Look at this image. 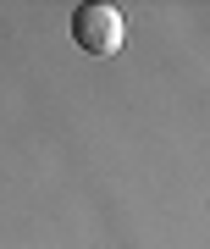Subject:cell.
<instances>
[{"label": "cell", "instance_id": "1", "mask_svg": "<svg viewBox=\"0 0 210 249\" xmlns=\"http://www.w3.org/2000/svg\"><path fill=\"white\" fill-rule=\"evenodd\" d=\"M72 39H78V50H88V55H116L122 39H127L122 6H111V0L78 6V11H72Z\"/></svg>", "mask_w": 210, "mask_h": 249}]
</instances>
